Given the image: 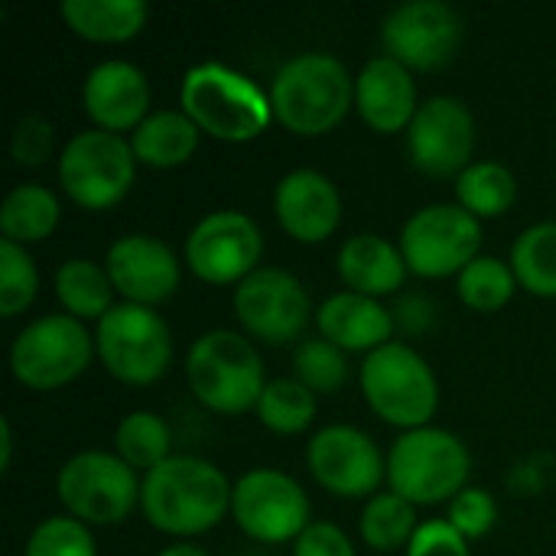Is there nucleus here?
<instances>
[{"instance_id": "obj_1", "label": "nucleus", "mask_w": 556, "mask_h": 556, "mask_svg": "<svg viewBox=\"0 0 556 556\" xmlns=\"http://www.w3.org/2000/svg\"><path fill=\"white\" fill-rule=\"evenodd\" d=\"M235 485L202 456H169L140 482V511L169 538H195L225 521Z\"/></svg>"}, {"instance_id": "obj_2", "label": "nucleus", "mask_w": 556, "mask_h": 556, "mask_svg": "<svg viewBox=\"0 0 556 556\" xmlns=\"http://www.w3.org/2000/svg\"><path fill=\"white\" fill-rule=\"evenodd\" d=\"M274 121L296 137H323L355 108V75L332 52H300L270 81Z\"/></svg>"}, {"instance_id": "obj_3", "label": "nucleus", "mask_w": 556, "mask_h": 556, "mask_svg": "<svg viewBox=\"0 0 556 556\" xmlns=\"http://www.w3.org/2000/svg\"><path fill=\"white\" fill-rule=\"evenodd\" d=\"M179 104L202 134L225 143H248L274 121L270 94L254 78L222 62L192 65L182 75Z\"/></svg>"}, {"instance_id": "obj_4", "label": "nucleus", "mask_w": 556, "mask_h": 556, "mask_svg": "<svg viewBox=\"0 0 556 556\" xmlns=\"http://www.w3.org/2000/svg\"><path fill=\"white\" fill-rule=\"evenodd\" d=\"M186 378L195 401L215 414H248L267 388L264 362L254 342L235 329H212L189 345Z\"/></svg>"}, {"instance_id": "obj_5", "label": "nucleus", "mask_w": 556, "mask_h": 556, "mask_svg": "<svg viewBox=\"0 0 556 556\" xmlns=\"http://www.w3.org/2000/svg\"><path fill=\"white\" fill-rule=\"evenodd\" d=\"M469 446L443 427L407 430L388 453V485L410 505H450L469 489Z\"/></svg>"}, {"instance_id": "obj_6", "label": "nucleus", "mask_w": 556, "mask_h": 556, "mask_svg": "<svg viewBox=\"0 0 556 556\" xmlns=\"http://www.w3.org/2000/svg\"><path fill=\"white\" fill-rule=\"evenodd\" d=\"M362 394L384 424L401 427L404 433L430 427L440 407V384L433 368L404 342H388L365 355Z\"/></svg>"}, {"instance_id": "obj_7", "label": "nucleus", "mask_w": 556, "mask_h": 556, "mask_svg": "<svg viewBox=\"0 0 556 556\" xmlns=\"http://www.w3.org/2000/svg\"><path fill=\"white\" fill-rule=\"evenodd\" d=\"M94 336L68 313L26 323L10 345V371L29 391H59L81 378L94 358Z\"/></svg>"}, {"instance_id": "obj_8", "label": "nucleus", "mask_w": 556, "mask_h": 556, "mask_svg": "<svg viewBox=\"0 0 556 556\" xmlns=\"http://www.w3.org/2000/svg\"><path fill=\"white\" fill-rule=\"evenodd\" d=\"M94 352L117 381L143 388L169 371L173 332L156 309L114 303V309L98 319Z\"/></svg>"}, {"instance_id": "obj_9", "label": "nucleus", "mask_w": 556, "mask_h": 556, "mask_svg": "<svg viewBox=\"0 0 556 556\" xmlns=\"http://www.w3.org/2000/svg\"><path fill=\"white\" fill-rule=\"evenodd\" d=\"M137 179V156L124 134L111 130H78L59 153V182L65 195L88 208H114Z\"/></svg>"}, {"instance_id": "obj_10", "label": "nucleus", "mask_w": 556, "mask_h": 556, "mask_svg": "<svg viewBox=\"0 0 556 556\" xmlns=\"http://www.w3.org/2000/svg\"><path fill=\"white\" fill-rule=\"evenodd\" d=\"M137 472L117 456L104 450H81L68 456L55 476L59 502L72 518L94 528L121 525L140 505Z\"/></svg>"}, {"instance_id": "obj_11", "label": "nucleus", "mask_w": 556, "mask_h": 556, "mask_svg": "<svg viewBox=\"0 0 556 556\" xmlns=\"http://www.w3.org/2000/svg\"><path fill=\"white\" fill-rule=\"evenodd\" d=\"M482 248V225L459 202H433L417 208L401 228V254L407 270L427 280L463 274Z\"/></svg>"}, {"instance_id": "obj_12", "label": "nucleus", "mask_w": 556, "mask_h": 556, "mask_svg": "<svg viewBox=\"0 0 556 556\" xmlns=\"http://www.w3.org/2000/svg\"><path fill=\"white\" fill-rule=\"evenodd\" d=\"M235 316L241 329L264 345H287L303 339L316 319L309 290L283 267H257L235 287Z\"/></svg>"}, {"instance_id": "obj_13", "label": "nucleus", "mask_w": 556, "mask_h": 556, "mask_svg": "<svg viewBox=\"0 0 556 556\" xmlns=\"http://www.w3.org/2000/svg\"><path fill=\"white\" fill-rule=\"evenodd\" d=\"M235 525L261 544L296 541L313 525L306 489L280 469H251L235 482Z\"/></svg>"}, {"instance_id": "obj_14", "label": "nucleus", "mask_w": 556, "mask_h": 556, "mask_svg": "<svg viewBox=\"0 0 556 556\" xmlns=\"http://www.w3.org/2000/svg\"><path fill=\"white\" fill-rule=\"evenodd\" d=\"M466 36V23L453 3L443 0H404L381 23L384 55L397 59L410 72H433L446 65Z\"/></svg>"}, {"instance_id": "obj_15", "label": "nucleus", "mask_w": 556, "mask_h": 556, "mask_svg": "<svg viewBox=\"0 0 556 556\" xmlns=\"http://www.w3.org/2000/svg\"><path fill=\"white\" fill-rule=\"evenodd\" d=\"M264 254V235L257 222L248 212L238 208H218L199 218L186 238V264L189 270L212 283H241L261 267Z\"/></svg>"}, {"instance_id": "obj_16", "label": "nucleus", "mask_w": 556, "mask_h": 556, "mask_svg": "<svg viewBox=\"0 0 556 556\" xmlns=\"http://www.w3.org/2000/svg\"><path fill=\"white\" fill-rule=\"evenodd\" d=\"M306 466L313 479L339 498L378 495V485L388 479V456L365 430L349 424L316 430L306 443Z\"/></svg>"}, {"instance_id": "obj_17", "label": "nucleus", "mask_w": 556, "mask_h": 556, "mask_svg": "<svg viewBox=\"0 0 556 556\" xmlns=\"http://www.w3.org/2000/svg\"><path fill=\"white\" fill-rule=\"evenodd\" d=\"M476 117L463 98H427L407 127V156L427 176H459L472 166Z\"/></svg>"}, {"instance_id": "obj_18", "label": "nucleus", "mask_w": 556, "mask_h": 556, "mask_svg": "<svg viewBox=\"0 0 556 556\" xmlns=\"http://www.w3.org/2000/svg\"><path fill=\"white\" fill-rule=\"evenodd\" d=\"M104 270L124 303L156 309L179 287V257L156 235H121L104 257Z\"/></svg>"}, {"instance_id": "obj_19", "label": "nucleus", "mask_w": 556, "mask_h": 556, "mask_svg": "<svg viewBox=\"0 0 556 556\" xmlns=\"http://www.w3.org/2000/svg\"><path fill=\"white\" fill-rule=\"evenodd\" d=\"M274 215L290 238L319 244L332 238L342 222L339 186L319 169H293L274 189Z\"/></svg>"}, {"instance_id": "obj_20", "label": "nucleus", "mask_w": 556, "mask_h": 556, "mask_svg": "<svg viewBox=\"0 0 556 556\" xmlns=\"http://www.w3.org/2000/svg\"><path fill=\"white\" fill-rule=\"evenodd\" d=\"M81 104L98 130L134 134L150 114V81L140 65L127 59H104L85 75Z\"/></svg>"}, {"instance_id": "obj_21", "label": "nucleus", "mask_w": 556, "mask_h": 556, "mask_svg": "<svg viewBox=\"0 0 556 556\" xmlns=\"http://www.w3.org/2000/svg\"><path fill=\"white\" fill-rule=\"evenodd\" d=\"M417 81L407 65L391 55H375L355 75V111L378 134H397L410 127L417 114Z\"/></svg>"}, {"instance_id": "obj_22", "label": "nucleus", "mask_w": 556, "mask_h": 556, "mask_svg": "<svg viewBox=\"0 0 556 556\" xmlns=\"http://www.w3.org/2000/svg\"><path fill=\"white\" fill-rule=\"evenodd\" d=\"M316 329L326 342L339 345L342 352H368L371 355L391 342L394 319L381 306V300H371L355 290H339L319 303Z\"/></svg>"}, {"instance_id": "obj_23", "label": "nucleus", "mask_w": 556, "mask_h": 556, "mask_svg": "<svg viewBox=\"0 0 556 556\" xmlns=\"http://www.w3.org/2000/svg\"><path fill=\"white\" fill-rule=\"evenodd\" d=\"M339 277L349 290L365 293L371 300H381L404 287L407 280V261L401 254V244H391L381 235H352L339 248Z\"/></svg>"}, {"instance_id": "obj_24", "label": "nucleus", "mask_w": 556, "mask_h": 556, "mask_svg": "<svg viewBox=\"0 0 556 556\" xmlns=\"http://www.w3.org/2000/svg\"><path fill=\"white\" fill-rule=\"evenodd\" d=\"M199 127L182 108H160L143 117V124L130 134V147L137 163L153 169L182 166L199 150Z\"/></svg>"}, {"instance_id": "obj_25", "label": "nucleus", "mask_w": 556, "mask_h": 556, "mask_svg": "<svg viewBox=\"0 0 556 556\" xmlns=\"http://www.w3.org/2000/svg\"><path fill=\"white\" fill-rule=\"evenodd\" d=\"M62 20L88 42H127L147 26L150 7L143 0H65Z\"/></svg>"}, {"instance_id": "obj_26", "label": "nucleus", "mask_w": 556, "mask_h": 556, "mask_svg": "<svg viewBox=\"0 0 556 556\" xmlns=\"http://www.w3.org/2000/svg\"><path fill=\"white\" fill-rule=\"evenodd\" d=\"M114 293L104 264L91 257H68L55 270V296L75 319H101L114 309Z\"/></svg>"}, {"instance_id": "obj_27", "label": "nucleus", "mask_w": 556, "mask_h": 556, "mask_svg": "<svg viewBox=\"0 0 556 556\" xmlns=\"http://www.w3.org/2000/svg\"><path fill=\"white\" fill-rule=\"evenodd\" d=\"M59 225V199L52 189L39 182H20L16 189L7 192L0 205V231L3 241L13 244H33L42 241L55 231Z\"/></svg>"}, {"instance_id": "obj_28", "label": "nucleus", "mask_w": 556, "mask_h": 556, "mask_svg": "<svg viewBox=\"0 0 556 556\" xmlns=\"http://www.w3.org/2000/svg\"><path fill=\"white\" fill-rule=\"evenodd\" d=\"M508 264L521 290L556 300V222H538L525 228L511 244Z\"/></svg>"}, {"instance_id": "obj_29", "label": "nucleus", "mask_w": 556, "mask_h": 556, "mask_svg": "<svg viewBox=\"0 0 556 556\" xmlns=\"http://www.w3.org/2000/svg\"><path fill=\"white\" fill-rule=\"evenodd\" d=\"M456 199L476 218L505 215L518 199V179L505 163L479 160L456 176Z\"/></svg>"}, {"instance_id": "obj_30", "label": "nucleus", "mask_w": 556, "mask_h": 556, "mask_svg": "<svg viewBox=\"0 0 556 556\" xmlns=\"http://www.w3.org/2000/svg\"><path fill=\"white\" fill-rule=\"evenodd\" d=\"M417 505L401 498L397 492H378L365 502V511L358 518V534L362 541L378 551L391 554L401 551L414 541L417 534Z\"/></svg>"}, {"instance_id": "obj_31", "label": "nucleus", "mask_w": 556, "mask_h": 556, "mask_svg": "<svg viewBox=\"0 0 556 556\" xmlns=\"http://www.w3.org/2000/svg\"><path fill=\"white\" fill-rule=\"evenodd\" d=\"M114 450L134 472L143 469L147 476L150 469L163 466L173 456V433L160 414L130 410L127 417H121L114 430Z\"/></svg>"}, {"instance_id": "obj_32", "label": "nucleus", "mask_w": 556, "mask_h": 556, "mask_svg": "<svg viewBox=\"0 0 556 556\" xmlns=\"http://www.w3.org/2000/svg\"><path fill=\"white\" fill-rule=\"evenodd\" d=\"M254 414L270 433L296 437L316 420V394L296 378H274L267 381Z\"/></svg>"}, {"instance_id": "obj_33", "label": "nucleus", "mask_w": 556, "mask_h": 556, "mask_svg": "<svg viewBox=\"0 0 556 556\" xmlns=\"http://www.w3.org/2000/svg\"><path fill=\"white\" fill-rule=\"evenodd\" d=\"M518 290V277L511 270V264L479 254L459 277H456V293L459 300L476 309V313H495L502 306H508V300Z\"/></svg>"}, {"instance_id": "obj_34", "label": "nucleus", "mask_w": 556, "mask_h": 556, "mask_svg": "<svg viewBox=\"0 0 556 556\" xmlns=\"http://www.w3.org/2000/svg\"><path fill=\"white\" fill-rule=\"evenodd\" d=\"M293 378L303 381L313 394H336L349 378V358L323 336L303 339L293 352Z\"/></svg>"}, {"instance_id": "obj_35", "label": "nucleus", "mask_w": 556, "mask_h": 556, "mask_svg": "<svg viewBox=\"0 0 556 556\" xmlns=\"http://www.w3.org/2000/svg\"><path fill=\"white\" fill-rule=\"evenodd\" d=\"M39 293V270L36 261L23 244L0 241V316L13 319L33 306Z\"/></svg>"}, {"instance_id": "obj_36", "label": "nucleus", "mask_w": 556, "mask_h": 556, "mask_svg": "<svg viewBox=\"0 0 556 556\" xmlns=\"http://www.w3.org/2000/svg\"><path fill=\"white\" fill-rule=\"evenodd\" d=\"M23 556H98V547L88 525L72 515H52L33 528Z\"/></svg>"}, {"instance_id": "obj_37", "label": "nucleus", "mask_w": 556, "mask_h": 556, "mask_svg": "<svg viewBox=\"0 0 556 556\" xmlns=\"http://www.w3.org/2000/svg\"><path fill=\"white\" fill-rule=\"evenodd\" d=\"M446 521H450L466 541H479V538H485V534L495 528V521H498V505H495L492 492H485V489H479V485H469V489H463V492L450 502Z\"/></svg>"}, {"instance_id": "obj_38", "label": "nucleus", "mask_w": 556, "mask_h": 556, "mask_svg": "<svg viewBox=\"0 0 556 556\" xmlns=\"http://www.w3.org/2000/svg\"><path fill=\"white\" fill-rule=\"evenodd\" d=\"M55 150V124L46 114H26L10 134V156L20 166H42Z\"/></svg>"}, {"instance_id": "obj_39", "label": "nucleus", "mask_w": 556, "mask_h": 556, "mask_svg": "<svg viewBox=\"0 0 556 556\" xmlns=\"http://www.w3.org/2000/svg\"><path fill=\"white\" fill-rule=\"evenodd\" d=\"M407 556H472L469 554V541L443 518L424 521L414 534V541L407 544Z\"/></svg>"}, {"instance_id": "obj_40", "label": "nucleus", "mask_w": 556, "mask_h": 556, "mask_svg": "<svg viewBox=\"0 0 556 556\" xmlns=\"http://www.w3.org/2000/svg\"><path fill=\"white\" fill-rule=\"evenodd\" d=\"M293 556H355V544L332 521H313L296 541Z\"/></svg>"}, {"instance_id": "obj_41", "label": "nucleus", "mask_w": 556, "mask_h": 556, "mask_svg": "<svg viewBox=\"0 0 556 556\" xmlns=\"http://www.w3.org/2000/svg\"><path fill=\"white\" fill-rule=\"evenodd\" d=\"M10 463H13V427H10V420L3 417V420H0V469L7 472Z\"/></svg>"}, {"instance_id": "obj_42", "label": "nucleus", "mask_w": 556, "mask_h": 556, "mask_svg": "<svg viewBox=\"0 0 556 556\" xmlns=\"http://www.w3.org/2000/svg\"><path fill=\"white\" fill-rule=\"evenodd\" d=\"M160 556H208L202 547H195V544H186V541H179V544H173V547H166Z\"/></svg>"}]
</instances>
